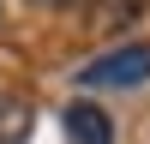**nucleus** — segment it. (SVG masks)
Returning a JSON list of instances; mask_svg holds the SVG:
<instances>
[{
    "mask_svg": "<svg viewBox=\"0 0 150 144\" xmlns=\"http://www.w3.org/2000/svg\"><path fill=\"white\" fill-rule=\"evenodd\" d=\"M78 84L84 90H132V84H150V42H126L114 54L78 66Z\"/></svg>",
    "mask_w": 150,
    "mask_h": 144,
    "instance_id": "nucleus-1",
    "label": "nucleus"
},
{
    "mask_svg": "<svg viewBox=\"0 0 150 144\" xmlns=\"http://www.w3.org/2000/svg\"><path fill=\"white\" fill-rule=\"evenodd\" d=\"M60 126H66V144H114V120L96 102H72L60 114Z\"/></svg>",
    "mask_w": 150,
    "mask_h": 144,
    "instance_id": "nucleus-2",
    "label": "nucleus"
},
{
    "mask_svg": "<svg viewBox=\"0 0 150 144\" xmlns=\"http://www.w3.org/2000/svg\"><path fill=\"white\" fill-rule=\"evenodd\" d=\"M30 126H36L30 108L18 96H0V144H30Z\"/></svg>",
    "mask_w": 150,
    "mask_h": 144,
    "instance_id": "nucleus-3",
    "label": "nucleus"
},
{
    "mask_svg": "<svg viewBox=\"0 0 150 144\" xmlns=\"http://www.w3.org/2000/svg\"><path fill=\"white\" fill-rule=\"evenodd\" d=\"M42 6H78V0H42Z\"/></svg>",
    "mask_w": 150,
    "mask_h": 144,
    "instance_id": "nucleus-4",
    "label": "nucleus"
}]
</instances>
